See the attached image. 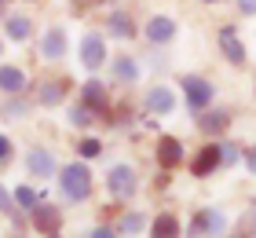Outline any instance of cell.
I'll return each mask as SVG.
<instances>
[{
	"label": "cell",
	"instance_id": "cell-1",
	"mask_svg": "<svg viewBox=\"0 0 256 238\" xmlns=\"http://www.w3.org/2000/svg\"><path fill=\"white\" fill-rule=\"evenodd\" d=\"M59 187L70 201H88L92 198V169L80 161L66 165V169H59Z\"/></svg>",
	"mask_w": 256,
	"mask_h": 238
},
{
	"label": "cell",
	"instance_id": "cell-2",
	"mask_svg": "<svg viewBox=\"0 0 256 238\" xmlns=\"http://www.w3.org/2000/svg\"><path fill=\"white\" fill-rule=\"evenodd\" d=\"M224 227H227V216L220 209H198L187 223V234L190 238H224Z\"/></svg>",
	"mask_w": 256,
	"mask_h": 238
},
{
	"label": "cell",
	"instance_id": "cell-3",
	"mask_svg": "<svg viewBox=\"0 0 256 238\" xmlns=\"http://www.w3.org/2000/svg\"><path fill=\"white\" fill-rule=\"evenodd\" d=\"M80 103H84L96 117H102V121H114L110 95H106V85H102V81H84V85H80Z\"/></svg>",
	"mask_w": 256,
	"mask_h": 238
},
{
	"label": "cell",
	"instance_id": "cell-4",
	"mask_svg": "<svg viewBox=\"0 0 256 238\" xmlns=\"http://www.w3.org/2000/svg\"><path fill=\"white\" fill-rule=\"evenodd\" d=\"M180 88L187 92V106H190V114L208 110V103H212V95H216L212 81H205V77H183V81H180Z\"/></svg>",
	"mask_w": 256,
	"mask_h": 238
},
{
	"label": "cell",
	"instance_id": "cell-5",
	"mask_svg": "<svg viewBox=\"0 0 256 238\" xmlns=\"http://www.w3.org/2000/svg\"><path fill=\"white\" fill-rule=\"evenodd\" d=\"M106 187H110V194L121 198V201L136 198V187H139L136 169H132V165H114V169L106 172Z\"/></svg>",
	"mask_w": 256,
	"mask_h": 238
},
{
	"label": "cell",
	"instance_id": "cell-6",
	"mask_svg": "<svg viewBox=\"0 0 256 238\" xmlns=\"http://www.w3.org/2000/svg\"><path fill=\"white\" fill-rule=\"evenodd\" d=\"M220 52L230 66H246V44H242L234 26H220Z\"/></svg>",
	"mask_w": 256,
	"mask_h": 238
},
{
	"label": "cell",
	"instance_id": "cell-7",
	"mask_svg": "<svg viewBox=\"0 0 256 238\" xmlns=\"http://www.w3.org/2000/svg\"><path fill=\"white\" fill-rule=\"evenodd\" d=\"M26 169H30V176H37V180H48V176L59 172V165H55V154H52V150L33 147V150L26 154Z\"/></svg>",
	"mask_w": 256,
	"mask_h": 238
},
{
	"label": "cell",
	"instance_id": "cell-8",
	"mask_svg": "<svg viewBox=\"0 0 256 238\" xmlns=\"http://www.w3.org/2000/svg\"><path fill=\"white\" fill-rule=\"evenodd\" d=\"M80 63L88 70H99L106 63V41H102L99 33H84V41H80Z\"/></svg>",
	"mask_w": 256,
	"mask_h": 238
},
{
	"label": "cell",
	"instance_id": "cell-9",
	"mask_svg": "<svg viewBox=\"0 0 256 238\" xmlns=\"http://www.w3.org/2000/svg\"><path fill=\"white\" fill-rule=\"evenodd\" d=\"M33 212V227H37L40 234H59V223H62V216H59V209L55 205H48V201H37V205L30 209Z\"/></svg>",
	"mask_w": 256,
	"mask_h": 238
},
{
	"label": "cell",
	"instance_id": "cell-10",
	"mask_svg": "<svg viewBox=\"0 0 256 238\" xmlns=\"http://www.w3.org/2000/svg\"><path fill=\"white\" fill-rule=\"evenodd\" d=\"M146 110L158 114V117L172 114V110H176V95H172V88H165V85L150 88V92H146Z\"/></svg>",
	"mask_w": 256,
	"mask_h": 238
},
{
	"label": "cell",
	"instance_id": "cell-11",
	"mask_svg": "<svg viewBox=\"0 0 256 238\" xmlns=\"http://www.w3.org/2000/svg\"><path fill=\"white\" fill-rule=\"evenodd\" d=\"M143 33H146V41H150V44H168L172 37H176V22H172L168 15H154V19L146 22V30H143Z\"/></svg>",
	"mask_w": 256,
	"mask_h": 238
},
{
	"label": "cell",
	"instance_id": "cell-12",
	"mask_svg": "<svg viewBox=\"0 0 256 238\" xmlns=\"http://www.w3.org/2000/svg\"><path fill=\"white\" fill-rule=\"evenodd\" d=\"M180 161H183V143L176 136H165V139L158 143V165L168 172V169H176Z\"/></svg>",
	"mask_w": 256,
	"mask_h": 238
},
{
	"label": "cell",
	"instance_id": "cell-13",
	"mask_svg": "<svg viewBox=\"0 0 256 238\" xmlns=\"http://www.w3.org/2000/svg\"><path fill=\"white\" fill-rule=\"evenodd\" d=\"M106 30H110V37H118V41H132L136 37V19L128 15V11H110Z\"/></svg>",
	"mask_w": 256,
	"mask_h": 238
},
{
	"label": "cell",
	"instance_id": "cell-14",
	"mask_svg": "<svg viewBox=\"0 0 256 238\" xmlns=\"http://www.w3.org/2000/svg\"><path fill=\"white\" fill-rule=\"evenodd\" d=\"M216 169H220V143H208V147H202V154L194 158L190 172L194 176H212Z\"/></svg>",
	"mask_w": 256,
	"mask_h": 238
},
{
	"label": "cell",
	"instance_id": "cell-15",
	"mask_svg": "<svg viewBox=\"0 0 256 238\" xmlns=\"http://www.w3.org/2000/svg\"><path fill=\"white\" fill-rule=\"evenodd\" d=\"M40 55L44 59H62L66 55V30L52 26L48 33H44V37H40Z\"/></svg>",
	"mask_w": 256,
	"mask_h": 238
},
{
	"label": "cell",
	"instance_id": "cell-16",
	"mask_svg": "<svg viewBox=\"0 0 256 238\" xmlns=\"http://www.w3.org/2000/svg\"><path fill=\"white\" fill-rule=\"evenodd\" d=\"M227 125H230V117H227L224 110H202V117H198V128H202L205 136L227 132Z\"/></svg>",
	"mask_w": 256,
	"mask_h": 238
},
{
	"label": "cell",
	"instance_id": "cell-17",
	"mask_svg": "<svg viewBox=\"0 0 256 238\" xmlns=\"http://www.w3.org/2000/svg\"><path fill=\"white\" fill-rule=\"evenodd\" d=\"M26 88V74L18 66H0V92L4 95H18Z\"/></svg>",
	"mask_w": 256,
	"mask_h": 238
},
{
	"label": "cell",
	"instance_id": "cell-18",
	"mask_svg": "<svg viewBox=\"0 0 256 238\" xmlns=\"http://www.w3.org/2000/svg\"><path fill=\"white\" fill-rule=\"evenodd\" d=\"M150 238H180V220L172 216V212L154 216V223H150Z\"/></svg>",
	"mask_w": 256,
	"mask_h": 238
},
{
	"label": "cell",
	"instance_id": "cell-19",
	"mask_svg": "<svg viewBox=\"0 0 256 238\" xmlns=\"http://www.w3.org/2000/svg\"><path fill=\"white\" fill-rule=\"evenodd\" d=\"M4 30H8L11 41H30V37H33V22H30L26 15H8V19H4Z\"/></svg>",
	"mask_w": 256,
	"mask_h": 238
},
{
	"label": "cell",
	"instance_id": "cell-20",
	"mask_svg": "<svg viewBox=\"0 0 256 238\" xmlns=\"http://www.w3.org/2000/svg\"><path fill=\"white\" fill-rule=\"evenodd\" d=\"M114 77L124 81V85H136V77H139V63L132 55H118L114 59Z\"/></svg>",
	"mask_w": 256,
	"mask_h": 238
},
{
	"label": "cell",
	"instance_id": "cell-21",
	"mask_svg": "<svg viewBox=\"0 0 256 238\" xmlns=\"http://www.w3.org/2000/svg\"><path fill=\"white\" fill-rule=\"evenodd\" d=\"M66 99V85H59V81H44L40 92H37V103L40 106H59Z\"/></svg>",
	"mask_w": 256,
	"mask_h": 238
},
{
	"label": "cell",
	"instance_id": "cell-22",
	"mask_svg": "<svg viewBox=\"0 0 256 238\" xmlns=\"http://www.w3.org/2000/svg\"><path fill=\"white\" fill-rule=\"evenodd\" d=\"M143 227H146V216L136 209V212H124V216H121V223H118V234H139Z\"/></svg>",
	"mask_w": 256,
	"mask_h": 238
},
{
	"label": "cell",
	"instance_id": "cell-23",
	"mask_svg": "<svg viewBox=\"0 0 256 238\" xmlns=\"http://www.w3.org/2000/svg\"><path fill=\"white\" fill-rule=\"evenodd\" d=\"M11 198H15L18 212H30V209H33V205L40 201V194H37L33 187H15V190H11Z\"/></svg>",
	"mask_w": 256,
	"mask_h": 238
},
{
	"label": "cell",
	"instance_id": "cell-24",
	"mask_svg": "<svg viewBox=\"0 0 256 238\" xmlns=\"http://www.w3.org/2000/svg\"><path fill=\"white\" fill-rule=\"evenodd\" d=\"M0 212L15 220V227H22V216H18V209H15V198H11V190L4 183H0Z\"/></svg>",
	"mask_w": 256,
	"mask_h": 238
},
{
	"label": "cell",
	"instance_id": "cell-25",
	"mask_svg": "<svg viewBox=\"0 0 256 238\" xmlns=\"http://www.w3.org/2000/svg\"><path fill=\"white\" fill-rule=\"evenodd\" d=\"M92 117H96V114H92L84 103H74V106H70V125H77V128H88V125H92Z\"/></svg>",
	"mask_w": 256,
	"mask_h": 238
},
{
	"label": "cell",
	"instance_id": "cell-26",
	"mask_svg": "<svg viewBox=\"0 0 256 238\" xmlns=\"http://www.w3.org/2000/svg\"><path fill=\"white\" fill-rule=\"evenodd\" d=\"M77 154H80V158H88V161H92V158H99V154H102V143H99L96 136H84V139L77 143Z\"/></svg>",
	"mask_w": 256,
	"mask_h": 238
},
{
	"label": "cell",
	"instance_id": "cell-27",
	"mask_svg": "<svg viewBox=\"0 0 256 238\" xmlns=\"http://www.w3.org/2000/svg\"><path fill=\"white\" fill-rule=\"evenodd\" d=\"M238 143H220V165H224V169H230V165H238Z\"/></svg>",
	"mask_w": 256,
	"mask_h": 238
},
{
	"label": "cell",
	"instance_id": "cell-28",
	"mask_svg": "<svg viewBox=\"0 0 256 238\" xmlns=\"http://www.w3.org/2000/svg\"><path fill=\"white\" fill-rule=\"evenodd\" d=\"M11 121H18V117H26V103H8V110H4Z\"/></svg>",
	"mask_w": 256,
	"mask_h": 238
},
{
	"label": "cell",
	"instance_id": "cell-29",
	"mask_svg": "<svg viewBox=\"0 0 256 238\" xmlns=\"http://www.w3.org/2000/svg\"><path fill=\"white\" fill-rule=\"evenodd\" d=\"M242 161H246V169H249V172L256 176V147H249V150H246V158H242Z\"/></svg>",
	"mask_w": 256,
	"mask_h": 238
},
{
	"label": "cell",
	"instance_id": "cell-30",
	"mask_svg": "<svg viewBox=\"0 0 256 238\" xmlns=\"http://www.w3.org/2000/svg\"><path fill=\"white\" fill-rule=\"evenodd\" d=\"M88 238H118V231H114V227H96Z\"/></svg>",
	"mask_w": 256,
	"mask_h": 238
},
{
	"label": "cell",
	"instance_id": "cell-31",
	"mask_svg": "<svg viewBox=\"0 0 256 238\" xmlns=\"http://www.w3.org/2000/svg\"><path fill=\"white\" fill-rule=\"evenodd\" d=\"M8 154H11V139H8V136H0V161H4Z\"/></svg>",
	"mask_w": 256,
	"mask_h": 238
},
{
	"label": "cell",
	"instance_id": "cell-32",
	"mask_svg": "<svg viewBox=\"0 0 256 238\" xmlns=\"http://www.w3.org/2000/svg\"><path fill=\"white\" fill-rule=\"evenodd\" d=\"M238 8L246 11V15H256V0H238Z\"/></svg>",
	"mask_w": 256,
	"mask_h": 238
},
{
	"label": "cell",
	"instance_id": "cell-33",
	"mask_svg": "<svg viewBox=\"0 0 256 238\" xmlns=\"http://www.w3.org/2000/svg\"><path fill=\"white\" fill-rule=\"evenodd\" d=\"M202 4H220V0H202Z\"/></svg>",
	"mask_w": 256,
	"mask_h": 238
},
{
	"label": "cell",
	"instance_id": "cell-34",
	"mask_svg": "<svg viewBox=\"0 0 256 238\" xmlns=\"http://www.w3.org/2000/svg\"><path fill=\"white\" fill-rule=\"evenodd\" d=\"M48 238H62V234H48Z\"/></svg>",
	"mask_w": 256,
	"mask_h": 238
},
{
	"label": "cell",
	"instance_id": "cell-35",
	"mask_svg": "<svg viewBox=\"0 0 256 238\" xmlns=\"http://www.w3.org/2000/svg\"><path fill=\"white\" fill-rule=\"evenodd\" d=\"M0 4H4V0H0Z\"/></svg>",
	"mask_w": 256,
	"mask_h": 238
},
{
	"label": "cell",
	"instance_id": "cell-36",
	"mask_svg": "<svg viewBox=\"0 0 256 238\" xmlns=\"http://www.w3.org/2000/svg\"><path fill=\"white\" fill-rule=\"evenodd\" d=\"M15 238H18V234H15Z\"/></svg>",
	"mask_w": 256,
	"mask_h": 238
}]
</instances>
